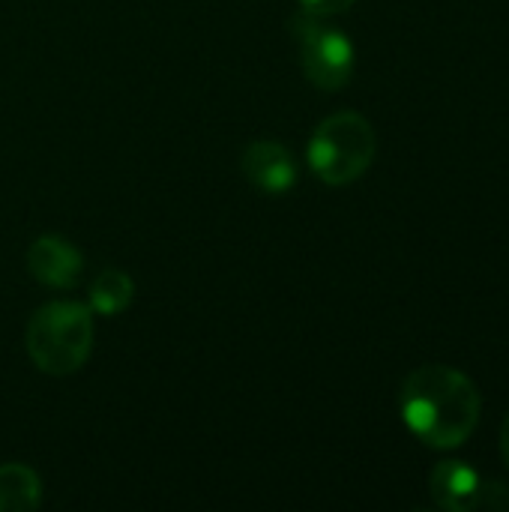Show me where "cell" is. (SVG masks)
Returning <instances> with one entry per match:
<instances>
[{
	"label": "cell",
	"mask_w": 509,
	"mask_h": 512,
	"mask_svg": "<svg viewBox=\"0 0 509 512\" xmlns=\"http://www.w3.org/2000/svg\"><path fill=\"white\" fill-rule=\"evenodd\" d=\"M27 270L45 288L66 291L81 279L84 258H81L78 246H72L69 240L45 234V237L33 240V246L27 249Z\"/></svg>",
	"instance_id": "8992f818"
},
{
	"label": "cell",
	"mask_w": 509,
	"mask_h": 512,
	"mask_svg": "<svg viewBox=\"0 0 509 512\" xmlns=\"http://www.w3.org/2000/svg\"><path fill=\"white\" fill-rule=\"evenodd\" d=\"M294 39L300 45V63L306 78L321 90H342L354 75V45L351 39L324 24L321 15L303 12L291 21Z\"/></svg>",
	"instance_id": "277c9868"
},
{
	"label": "cell",
	"mask_w": 509,
	"mask_h": 512,
	"mask_svg": "<svg viewBox=\"0 0 509 512\" xmlns=\"http://www.w3.org/2000/svg\"><path fill=\"white\" fill-rule=\"evenodd\" d=\"M135 300V282L123 270H102L90 285V312L120 315Z\"/></svg>",
	"instance_id": "9c48e42d"
},
{
	"label": "cell",
	"mask_w": 509,
	"mask_h": 512,
	"mask_svg": "<svg viewBox=\"0 0 509 512\" xmlns=\"http://www.w3.org/2000/svg\"><path fill=\"white\" fill-rule=\"evenodd\" d=\"M399 411L423 444L456 450L474 435L483 399L465 372L453 366H420L402 384Z\"/></svg>",
	"instance_id": "6da1fadb"
},
{
	"label": "cell",
	"mask_w": 509,
	"mask_h": 512,
	"mask_svg": "<svg viewBox=\"0 0 509 512\" xmlns=\"http://www.w3.org/2000/svg\"><path fill=\"white\" fill-rule=\"evenodd\" d=\"M429 492L435 504L447 512L504 510L509 507L507 486L483 480L465 462H441L429 477Z\"/></svg>",
	"instance_id": "5b68a950"
},
{
	"label": "cell",
	"mask_w": 509,
	"mask_h": 512,
	"mask_svg": "<svg viewBox=\"0 0 509 512\" xmlns=\"http://www.w3.org/2000/svg\"><path fill=\"white\" fill-rule=\"evenodd\" d=\"M357 0H300L303 12H312V15H336V12H345L351 9Z\"/></svg>",
	"instance_id": "30bf717a"
},
{
	"label": "cell",
	"mask_w": 509,
	"mask_h": 512,
	"mask_svg": "<svg viewBox=\"0 0 509 512\" xmlns=\"http://www.w3.org/2000/svg\"><path fill=\"white\" fill-rule=\"evenodd\" d=\"M375 153V129L357 111L330 114L309 138V165L327 186H348L360 180L375 162Z\"/></svg>",
	"instance_id": "3957f363"
},
{
	"label": "cell",
	"mask_w": 509,
	"mask_h": 512,
	"mask_svg": "<svg viewBox=\"0 0 509 512\" xmlns=\"http://www.w3.org/2000/svg\"><path fill=\"white\" fill-rule=\"evenodd\" d=\"M501 453H504V462H507L509 468V411L507 417H504V426H501Z\"/></svg>",
	"instance_id": "8fae6325"
},
{
	"label": "cell",
	"mask_w": 509,
	"mask_h": 512,
	"mask_svg": "<svg viewBox=\"0 0 509 512\" xmlns=\"http://www.w3.org/2000/svg\"><path fill=\"white\" fill-rule=\"evenodd\" d=\"M93 336L96 327L90 306L54 300L33 312L24 333V345L39 372L63 378L87 363L93 351Z\"/></svg>",
	"instance_id": "7a4b0ae2"
},
{
	"label": "cell",
	"mask_w": 509,
	"mask_h": 512,
	"mask_svg": "<svg viewBox=\"0 0 509 512\" xmlns=\"http://www.w3.org/2000/svg\"><path fill=\"white\" fill-rule=\"evenodd\" d=\"M240 165L246 180L267 195H282L297 183V162L291 150L276 141H252L243 150Z\"/></svg>",
	"instance_id": "52a82bcc"
},
{
	"label": "cell",
	"mask_w": 509,
	"mask_h": 512,
	"mask_svg": "<svg viewBox=\"0 0 509 512\" xmlns=\"http://www.w3.org/2000/svg\"><path fill=\"white\" fill-rule=\"evenodd\" d=\"M42 504V483L27 465H0V512H30Z\"/></svg>",
	"instance_id": "ba28073f"
}]
</instances>
